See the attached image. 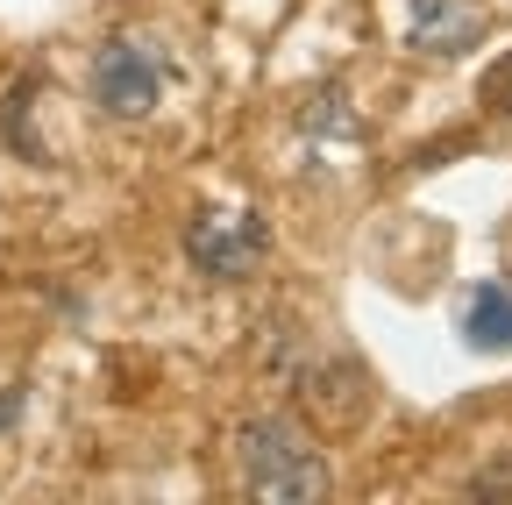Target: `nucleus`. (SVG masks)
<instances>
[{
    "label": "nucleus",
    "instance_id": "0eeeda50",
    "mask_svg": "<svg viewBox=\"0 0 512 505\" xmlns=\"http://www.w3.org/2000/svg\"><path fill=\"white\" fill-rule=\"evenodd\" d=\"M491 107H498V114H512V65H498V72H491Z\"/></svg>",
    "mask_w": 512,
    "mask_h": 505
},
{
    "label": "nucleus",
    "instance_id": "6e6552de",
    "mask_svg": "<svg viewBox=\"0 0 512 505\" xmlns=\"http://www.w3.org/2000/svg\"><path fill=\"white\" fill-rule=\"evenodd\" d=\"M15 413H22V392H0V427H8Z\"/></svg>",
    "mask_w": 512,
    "mask_h": 505
},
{
    "label": "nucleus",
    "instance_id": "20e7f679",
    "mask_svg": "<svg viewBox=\"0 0 512 505\" xmlns=\"http://www.w3.org/2000/svg\"><path fill=\"white\" fill-rule=\"evenodd\" d=\"M185 249H192V264H200L207 278L235 285V278H249L256 264H264L271 228H264V214H200L185 228Z\"/></svg>",
    "mask_w": 512,
    "mask_h": 505
},
{
    "label": "nucleus",
    "instance_id": "7ed1b4c3",
    "mask_svg": "<svg viewBox=\"0 0 512 505\" xmlns=\"http://www.w3.org/2000/svg\"><path fill=\"white\" fill-rule=\"evenodd\" d=\"M93 100H100L114 121H150L157 100H164V72H157L150 43H136V36H107L100 57H93Z\"/></svg>",
    "mask_w": 512,
    "mask_h": 505
},
{
    "label": "nucleus",
    "instance_id": "423d86ee",
    "mask_svg": "<svg viewBox=\"0 0 512 505\" xmlns=\"http://www.w3.org/2000/svg\"><path fill=\"white\" fill-rule=\"evenodd\" d=\"M463 342L498 356L512 349V278H484L470 299H463Z\"/></svg>",
    "mask_w": 512,
    "mask_h": 505
},
{
    "label": "nucleus",
    "instance_id": "f257e3e1",
    "mask_svg": "<svg viewBox=\"0 0 512 505\" xmlns=\"http://www.w3.org/2000/svg\"><path fill=\"white\" fill-rule=\"evenodd\" d=\"M235 477H242L249 498H264V505H320L335 491L328 456L313 449V434L292 413L242 420V434H235Z\"/></svg>",
    "mask_w": 512,
    "mask_h": 505
},
{
    "label": "nucleus",
    "instance_id": "39448f33",
    "mask_svg": "<svg viewBox=\"0 0 512 505\" xmlns=\"http://www.w3.org/2000/svg\"><path fill=\"white\" fill-rule=\"evenodd\" d=\"M484 36V8L477 0H406V43L427 57H456Z\"/></svg>",
    "mask_w": 512,
    "mask_h": 505
},
{
    "label": "nucleus",
    "instance_id": "f03ea898",
    "mask_svg": "<svg viewBox=\"0 0 512 505\" xmlns=\"http://www.w3.org/2000/svg\"><path fill=\"white\" fill-rule=\"evenodd\" d=\"M264 349H271V363H278V370H285V377H292V385H299L320 413H328V420L349 427V420L370 413V377H363L342 349H328L313 328H278Z\"/></svg>",
    "mask_w": 512,
    "mask_h": 505
}]
</instances>
